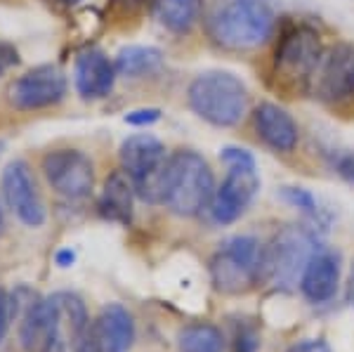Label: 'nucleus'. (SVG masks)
<instances>
[{
    "mask_svg": "<svg viewBox=\"0 0 354 352\" xmlns=\"http://www.w3.org/2000/svg\"><path fill=\"white\" fill-rule=\"evenodd\" d=\"M277 15L270 0H218L205 17V33L232 53L258 50L272 38Z\"/></svg>",
    "mask_w": 354,
    "mask_h": 352,
    "instance_id": "obj_1",
    "label": "nucleus"
},
{
    "mask_svg": "<svg viewBox=\"0 0 354 352\" xmlns=\"http://www.w3.org/2000/svg\"><path fill=\"white\" fill-rule=\"evenodd\" d=\"M43 175L48 185L68 201H81L95 187V166L78 149H55L43 156Z\"/></svg>",
    "mask_w": 354,
    "mask_h": 352,
    "instance_id": "obj_11",
    "label": "nucleus"
},
{
    "mask_svg": "<svg viewBox=\"0 0 354 352\" xmlns=\"http://www.w3.org/2000/svg\"><path fill=\"white\" fill-rule=\"evenodd\" d=\"M118 158L121 170L133 180L137 196L147 203H161V173L168 161L163 142L151 133H135L123 140Z\"/></svg>",
    "mask_w": 354,
    "mask_h": 352,
    "instance_id": "obj_7",
    "label": "nucleus"
},
{
    "mask_svg": "<svg viewBox=\"0 0 354 352\" xmlns=\"http://www.w3.org/2000/svg\"><path fill=\"white\" fill-rule=\"evenodd\" d=\"M158 0H109L106 3V10H109L111 17L116 19H137L147 12V10L156 8Z\"/></svg>",
    "mask_w": 354,
    "mask_h": 352,
    "instance_id": "obj_24",
    "label": "nucleus"
},
{
    "mask_svg": "<svg viewBox=\"0 0 354 352\" xmlns=\"http://www.w3.org/2000/svg\"><path fill=\"white\" fill-rule=\"evenodd\" d=\"M335 173H338L345 183L354 185V149L342 151V154L335 158Z\"/></svg>",
    "mask_w": 354,
    "mask_h": 352,
    "instance_id": "obj_29",
    "label": "nucleus"
},
{
    "mask_svg": "<svg viewBox=\"0 0 354 352\" xmlns=\"http://www.w3.org/2000/svg\"><path fill=\"white\" fill-rule=\"evenodd\" d=\"M187 102L215 128H234L248 111V88L232 71H203L187 88Z\"/></svg>",
    "mask_w": 354,
    "mask_h": 352,
    "instance_id": "obj_5",
    "label": "nucleus"
},
{
    "mask_svg": "<svg viewBox=\"0 0 354 352\" xmlns=\"http://www.w3.org/2000/svg\"><path fill=\"white\" fill-rule=\"evenodd\" d=\"M55 308L57 338L53 352H73V345L90 324V315L83 298L71 291H57L48 296Z\"/></svg>",
    "mask_w": 354,
    "mask_h": 352,
    "instance_id": "obj_17",
    "label": "nucleus"
},
{
    "mask_svg": "<svg viewBox=\"0 0 354 352\" xmlns=\"http://www.w3.org/2000/svg\"><path fill=\"white\" fill-rule=\"evenodd\" d=\"M135 185L123 170H113L104 180L102 194L97 198V213L116 225H130L135 215Z\"/></svg>",
    "mask_w": 354,
    "mask_h": 352,
    "instance_id": "obj_18",
    "label": "nucleus"
},
{
    "mask_svg": "<svg viewBox=\"0 0 354 352\" xmlns=\"http://www.w3.org/2000/svg\"><path fill=\"white\" fill-rule=\"evenodd\" d=\"M253 128L258 140L277 154H290L300 142L298 123L277 102H260L253 109Z\"/></svg>",
    "mask_w": 354,
    "mask_h": 352,
    "instance_id": "obj_15",
    "label": "nucleus"
},
{
    "mask_svg": "<svg viewBox=\"0 0 354 352\" xmlns=\"http://www.w3.org/2000/svg\"><path fill=\"white\" fill-rule=\"evenodd\" d=\"M3 196L15 218L26 227H43L48 220L43 196L24 161H12L3 170Z\"/></svg>",
    "mask_w": 354,
    "mask_h": 352,
    "instance_id": "obj_13",
    "label": "nucleus"
},
{
    "mask_svg": "<svg viewBox=\"0 0 354 352\" xmlns=\"http://www.w3.org/2000/svg\"><path fill=\"white\" fill-rule=\"evenodd\" d=\"M281 198L290 208H295L298 213L305 215L307 223L317 232H326L330 227V213L322 206V201L310 189H305V187H283Z\"/></svg>",
    "mask_w": 354,
    "mask_h": 352,
    "instance_id": "obj_22",
    "label": "nucleus"
},
{
    "mask_svg": "<svg viewBox=\"0 0 354 352\" xmlns=\"http://www.w3.org/2000/svg\"><path fill=\"white\" fill-rule=\"evenodd\" d=\"M153 12L163 28L177 36H185L201 21L203 0H158Z\"/></svg>",
    "mask_w": 354,
    "mask_h": 352,
    "instance_id": "obj_19",
    "label": "nucleus"
},
{
    "mask_svg": "<svg viewBox=\"0 0 354 352\" xmlns=\"http://www.w3.org/2000/svg\"><path fill=\"white\" fill-rule=\"evenodd\" d=\"M0 232H3V211H0Z\"/></svg>",
    "mask_w": 354,
    "mask_h": 352,
    "instance_id": "obj_34",
    "label": "nucleus"
},
{
    "mask_svg": "<svg viewBox=\"0 0 354 352\" xmlns=\"http://www.w3.org/2000/svg\"><path fill=\"white\" fill-rule=\"evenodd\" d=\"M3 149H5V145H3V142H0V154H3Z\"/></svg>",
    "mask_w": 354,
    "mask_h": 352,
    "instance_id": "obj_35",
    "label": "nucleus"
},
{
    "mask_svg": "<svg viewBox=\"0 0 354 352\" xmlns=\"http://www.w3.org/2000/svg\"><path fill=\"white\" fill-rule=\"evenodd\" d=\"M260 175H258V163H248V166H227V175L215 187L213 201L208 206V218L210 223L225 227L234 225L241 215L253 206L255 196L260 192Z\"/></svg>",
    "mask_w": 354,
    "mask_h": 352,
    "instance_id": "obj_9",
    "label": "nucleus"
},
{
    "mask_svg": "<svg viewBox=\"0 0 354 352\" xmlns=\"http://www.w3.org/2000/svg\"><path fill=\"white\" fill-rule=\"evenodd\" d=\"M116 66L100 48H85L73 64V83L83 100H102L111 95L116 85Z\"/></svg>",
    "mask_w": 354,
    "mask_h": 352,
    "instance_id": "obj_16",
    "label": "nucleus"
},
{
    "mask_svg": "<svg viewBox=\"0 0 354 352\" xmlns=\"http://www.w3.org/2000/svg\"><path fill=\"white\" fill-rule=\"evenodd\" d=\"M215 194L213 168L198 151L180 149L168 156L161 173V203L180 218L208 211Z\"/></svg>",
    "mask_w": 354,
    "mask_h": 352,
    "instance_id": "obj_2",
    "label": "nucleus"
},
{
    "mask_svg": "<svg viewBox=\"0 0 354 352\" xmlns=\"http://www.w3.org/2000/svg\"><path fill=\"white\" fill-rule=\"evenodd\" d=\"M55 263L59 265V268H71V265L76 263V253H73L71 248H59V251L55 253Z\"/></svg>",
    "mask_w": 354,
    "mask_h": 352,
    "instance_id": "obj_31",
    "label": "nucleus"
},
{
    "mask_svg": "<svg viewBox=\"0 0 354 352\" xmlns=\"http://www.w3.org/2000/svg\"><path fill=\"white\" fill-rule=\"evenodd\" d=\"M288 352H330V348L324 338H302L290 345Z\"/></svg>",
    "mask_w": 354,
    "mask_h": 352,
    "instance_id": "obj_30",
    "label": "nucleus"
},
{
    "mask_svg": "<svg viewBox=\"0 0 354 352\" xmlns=\"http://www.w3.org/2000/svg\"><path fill=\"white\" fill-rule=\"evenodd\" d=\"M342 277V258L333 248L322 246L312 255L307 268L302 270V277L298 281V288L302 298L312 305H326L335 296L340 288Z\"/></svg>",
    "mask_w": 354,
    "mask_h": 352,
    "instance_id": "obj_14",
    "label": "nucleus"
},
{
    "mask_svg": "<svg viewBox=\"0 0 354 352\" xmlns=\"http://www.w3.org/2000/svg\"><path fill=\"white\" fill-rule=\"evenodd\" d=\"M260 331L253 322L239 319V324L234 326V340H232V352H258L260 350Z\"/></svg>",
    "mask_w": 354,
    "mask_h": 352,
    "instance_id": "obj_23",
    "label": "nucleus"
},
{
    "mask_svg": "<svg viewBox=\"0 0 354 352\" xmlns=\"http://www.w3.org/2000/svg\"><path fill=\"white\" fill-rule=\"evenodd\" d=\"M180 352H225V336L210 322H194L177 333Z\"/></svg>",
    "mask_w": 354,
    "mask_h": 352,
    "instance_id": "obj_21",
    "label": "nucleus"
},
{
    "mask_svg": "<svg viewBox=\"0 0 354 352\" xmlns=\"http://www.w3.org/2000/svg\"><path fill=\"white\" fill-rule=\"evenodd\" d=\"M48 3L57 5V8H76V5H81L83 0H48Z\"/></svg>",
    "mask_w": 354,
    "mask_h": 352,
    "instance_id": "obj_33",
    "label": "nucleus"
},
{
    "mask_svg": "<svg viewBox=\"0 0 354 352\" xmlns=\"http://www.w3.org/2000/svg\"><path fill=\"white\" fill-rule=\"evenodd\" d=\"M113 66L123 78L151 76L163 66V53L151 45H125L113 57Z\"/></svg>",
    "mask_w": 354,
    "mask_h": 352,
    "instance_id": "obj_20",
    "label": "nucleus"
},
{
    "mask_svg": "<svg viewBox=\"0 0 354 352\" xmlns=\"http://www.w3.org/2000/svg\"><path fill=\"white\" fill-rule=\"evenodd\" d=\"M324 55L322 33L307 21L286 24L279 33L272 55V76L283 93L310 90L312 76Z\"/></svg>",
    "mask_w": 354,
    "mask_h": 352,
    "instance_id": "obj_3",
    "label": "nucleus"
},
{
    "mask_svg": "<svg viewBox=\"0 0 354 352\" xmlns=\"http://www.w3.org/2000/svg\"><path fill=\"white\" fill-rule=\"evenodd\" d=\"M17 64H19V53H17V48L8 41H0V76L8 73Z\"/></svg>",
    "mask_w": 354,
    "mask_h": 352,
    "instance_id": "obj_28",
    "label": "nucleus"
},
{
    "mask_svg": "<svg viewBox=\"0 0 354 352\" xmlns=\"http://www.w3.org/2000/svg\"><path fill=\"white\" fill-rule=\"evenodd\" d=\"M347 303L354 308V263H352V268H350V277H347Z\"/></svg>",
    "mask_w": 354,
    "mask_h": 352,
    "instance_id": "obj_32",
    "label": "nucleus"
},
{
    "mask_svg": "<svg viewBox=\"0 0 354 352\" xmlns=\"http://www.w3.org/2000/svg\"><path fill=\"white\" fill-rule=\"evenodd\" d=\"M310 93L333 111L354 109V45L335 43L324 50L312 76Z\"/></svg>",
    "mask_w": 354,
    "mask_h": 352,
    "instance_id": "obj_8",
    "label": "nucleus"
},
{
    "mask_svg": "<svg viewBox=\"0 0 354 352\" xmlns=\"http://www.w3.org/2000/svg\"><path fill=\"white\" fill-rule=\"evenodd\" d=\"M220 161L225 163V166H248V163H258L255 161V156L250 154L248 149H243V147H225V149L220 151Z\"/></svg>",
    "mask_w": 354,
    "mask_h": 352,
    "instance_id": "obj_27",
    "label": "nucleus"
},
{
    "mask_svg": "<svg viewBox=\"0 0 354 352\" xmlns=\"http://www.w3.org/2000/svg\"><path fill=\"white\" fill-rule=\"evenodd\" d=\"M66 95V76L57 64L33 66L8 88V102L19 111L45 109Z\"/></svg>",
    "mask_w": 354,
    "mask_h": 352,
    "instance_id": "obj_12",
    "label": "nucleus"
},
{
    "mask_svg": "<svg viewBox=\"0 0 354 352\" xmlns=\"http://www.w3.org/2000/svg\"><path fill=\"white\" fill-rule=\"evenodd\" d=\"M158 118H161V109H156V106H145V109H135L125 113V123L135 128H147L151 123H156Z\"/></svg>",
    "mask_w": 354,
    "mask_h": 352,
    "instance_id": "obj_25",
    "label": "nucleus"
},
{
    "mask_svg": "<svg viewBox=\"0 0 354 352\" xmlns=\"http://www.w3.org/2000/svg\"><path fill=\"white\" fill-rule=\"evenodd\" d=\"M312 225H283L265 243V281L279 291L298 288L302 270L324 246Z\"/></svg>",
    "mask_w": 354,
    "mask_h": 352,
    "instance_id": "obj_6",
    "label": "nucleus"
},
{
    "mask_svg": "<svg viewBox=\"0 0 354 352\" xmlns=\"http://www.w3.org/2000/svg\"><path fill=\"white\" fill-rule=\"evenodd\" d=\"M15 322V308H12V296L5 288H0V343L8 336L10 326Z\"/></svg>",
    "mask_w": 354,
    "mask_h": 352,
    "instance_id": "obj_26",
    "label": "nucleus"
},
{
    "mask_svg": "<svg viewBox=\"0 0 354 352\" xmlns=\"http://www.w3.org/2000/svg\"><path fill=\"white\" fill-rule=\"evenodd\" d=\"M135 343V319L121 303H109L73 345V352H128Z\"/></svg>",
    "mask_w": 354,
    "mask_h": 352,
    "instance_id": "obj_10",
    "label": "nucleus"
},
{
    "mask_svg": "<svg viewBox=\"0 0 354 352\" xmlns=\"http://www.w3.org/2000/svg\"><path fill=\"white\" fill-rule=\"evenodd\" d=\"M208 272L222 296H245L265 281V243L253 234L230 237L210 255Z\"/></svg>",
    "mask_w": 354,
    "mask_h": 352,
    "instance_id": "obj_4",
    "label": "nucleus"
}]
</instances>
